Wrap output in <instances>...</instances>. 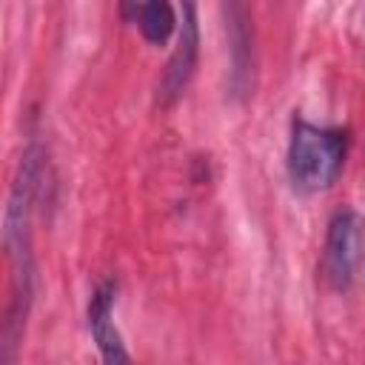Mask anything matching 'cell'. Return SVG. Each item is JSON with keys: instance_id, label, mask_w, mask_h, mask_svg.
<instances>
[{"instance_id": "obj_1", "label": "cell", "mask_w": 365, "mask_h": 365, "mask_svg": "<svg viewBox=\"0 0 365 365\" xmlns=\"http://www.w3.org/2000/svg\"><path fill=\"white\" fill-rule=\"evenodd\" d=\"M37 185V154L26 151L20 163V177L11 188L9 205H6V228H3V245L9 257L11 271V297L6 305V322H3V359L11 365L17 339L23 334L31 294H34V254H31V200Z\"/></svg>"}, {"instance_id": "obj_4", "label": "cell", "mask_w": 365, "mask_h": 365, "mask_svg": "<svg viewBox=\"0 0 365 365\" xmlns=\"http://www.w3.org/2000/svg\"><path fill=\"white\" fill-rule=\"evenodd\" d=\"M197 57H200V26H197V6L194 3H182V20H180V34H177V46L168 57V66L163 71L160 80V103L163 106H174L194 71H197Z\"/></svg>"}, {"instance_id": "obj_3", "label": "cell", "mask_w": 365, "mask_h": 365, "mask_svg": "<svg viewBox=\"0 0 365 365\" xmlns=\"http://www.w3.org/2000/svg\"><path fill=\"white\" fill-rule=\"evenodd\" d=\"M362 251V220L354 208H342L331 217L322 251V271L331 288L345 291L354 282Z\"/></svg>"}, {"instance_id": "obj_7", "label": "cell", "mask_w": 365, "mask_h": 365, "mask_svg": "<svg viewBox=\"0 0 365 365\" xmlns=\"http://www.w3.org/2000/svg\"><path fill=\"white\" fill-rule=\"evenodd\" d=\"M125 14H131V23H137L140 34L151 43V46H165V40L171 37V31L177 29V14L171 3L163 0H151V3H128L123 6Z\"/></svg>"}, {"instance_id": "obj_2", "label": "cell", "mask_w": 365, "mask_h": 365, "mask_svg": "<svg viewBox=\"0 0 365 365\" xmlns=\"http://www.w3.org/2000/svg\"><path fill=\"white\" fill-rule=\"evenodd\" d=\"M348 151V131L334 125H314L294 117L288 137V177L297 191L314 194L336 182Z\"/></svg>"}, {"instance_id": "obj_6", "label": "cell", "mask_w": 365, "mask_h": 365, "mask_svg": "<svg viewBox=\"0 0 365 365\" xmlns=\"http://www.w3.org/2000/svg\"><path fill=\"white\" fill-rule=\"evenodd\" d=\"M228 14V43H231V94L248 97L254 88V43L248 11L240 3L225 6Z\"/></svg>"}, {"instance_id": "obj_5", "label": "cell", "mask_w": 365, "mask_h": 365, "mask_svg": "<svg viewBox=\"0 0 365 365\" xmlns=\"http://www.w3.org/2000/svg\"><path fill=\"white\" fill-rule=\"evenodd\" d=\"M114 297H117L114 279H106L94 288L91 302H88V331H91V339L97 345L103 365H134L123 342V334L114 322Z\"/></svg>"}]
</instances>
